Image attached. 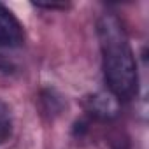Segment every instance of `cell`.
Listing matches in <instances>:
<instances>
[{
  "label": "cell",
  "instance_id": "cell-1",
  "mask_svg": "<svg viewBox=\"0 0 149 149\" xmlns=\"http://www.w3.org/2000/svg\"><path fill=\"white\" fill-rule=\"evenodd\" d=\"M102 49L104 76L111 93L119 100H130L137 93V63L126 32L116 14L105 13L97 21Z\"/></svg>",
  "mask_w": 149,
  "mask_h": 149
},
{
  "label": "cell",
  "instance_id": "cell-2",
  "mask_svg": "<svg viewBox=\"0 0 149 149\" xmlns=\"http://www.w3.org/2000/svg\"><path fill=\"white\" fill-rule=\"evenodd\" d=\"M25 40V32L16 16L0 4V47H18Z\"/></svg>",
  "mask_w": 149,
  "mask_h": 149
},
{
  "label": "cell",
  "instance_id": "cell-3",
  "mask_svg": "<svg viewBox=\"0 0 149 149\" xmlns=\"http://www.w3.org/2000/svg\"><path fill=\"white\" fill-rule=\"evenodd\" d=\"M88 109L95 114V116H102L107 118L111 114L116 112V102L105 95H95L88 100Z\"/></svg>",
  "mask_w": 149,
  "mask_h": 149
},
{
  "label": "cell",
  "instance_id": "cell-4",
  "mask_svg": "<svg viewBox=\"0 0 149 149\" xmlns=\"http://www.w3.org/2000/svg\"><path fill=\"white\" fill-rule=\"evenodd\" d=\"M13 133V114L11 107L0 100V144H4Z\"/></svg>",
  "mask_w": 149,
  "mask_h": 149
},
{
  "label": "cell",
  "instance_id": "cell-5",
  "mask_svg": "<svg viewBox=\"0 0 149 149\" xmlns=\"http://www.w3.org/2000/svg\"><path fill=\"white\" fill-rule=\"evenodd\" d=\"M33 6L40 9H67L68 7V4H40V2H35Z\"/></svg>",
  "mask_w": 149,
  "mask_h": 149
}]
</instances>
